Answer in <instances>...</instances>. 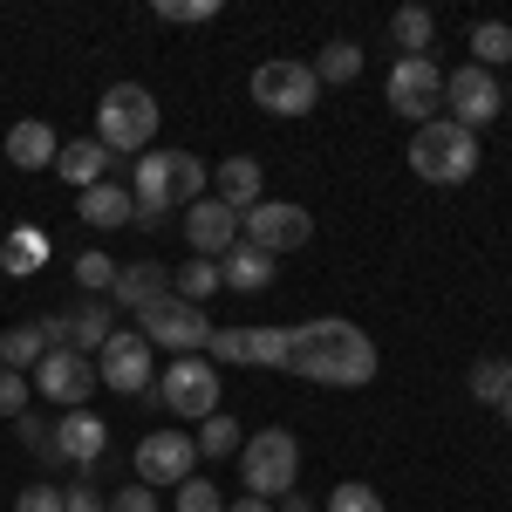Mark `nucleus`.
<instances>
[{
	"label": "nucleus",
	"instance_id": "obj_33",
	"mask_svg": "<svg viewBox=\"0 0 512 512\" xmlns=\"http://www.w3.org/2000/svg\"><path fill=\"white\" fill-rule=\"evenodd\" d=\"M246 362L253 369H287V328H246Z\"/></svg>",
	"mask_w": 512,
	"mask_h": 512
},
{
	"label": "nucleus",
	"instance_id": "obj_3",
	"mask_svg": "<svg viewBox=\"0 0 512 512\" xmlns=\"http://www.w3.org/2000/svg\"><path fill=\"white\" fill-rule=\"evenodd\" d=\"M158 96L144 89V82H110L103 89V103H96V144L117 158V151H151V137H158Z\"/></svg>",
	"mask_w": 512,
	"mask_h": 512
},
{
	"label": "nucleus",
	"instance_id": "obj_26",
	"mask_svg": "<svg viewBox=\"0 0 512 512\" xmlns=\"http://www.w3.org/2000/svg\"><path fill=\"white\" fill-rule=\"evenodd\" d=\"M41 260H48V239H41L35 226H14V233L0 239V267H7L14 280H28V274L41 267Z\"/></svg>",
	"mask_w": 512,
	"mask_h": 512
},
{
	"label": "nucleus",
	"instance_id": "obj_40",
	"mask_svg": "<svg viewBox=\"0 0 512 512\" xmlns=\"http://www.w3.org/2000/svg\"><path fill=\"white\" fill-rule=\"evenodd\" d=\"M14 424H21V437H28V451H35V458H55V431H48V424H41L35 410H21V417H14Z\"/></svg>",
	"mask_w": 512,
	"mask_h": 512
},
{
	"label": "nucleus",
	"instance_id": "obj_1",
	"mask_svg": "<svg viewBox=\"0 0 512 512\" xmlns=\"http://www.w3.org/2000/svg\"><path fill=\"white\" fill-rule=\"evenodd\" d=\"M376 369H383L376 342H369L355 321H342V315L294 321V328H287V376H301V383L362 390V383H376Z\"/></svg>",
	"mask_w": 512,
	"mask_h": 512
},
{
	"label": "nucleus",
	"instance_id": "obj_31",
	"mask_svg": "<svg viewBox=\"0 0 512 512\" xmlns=\"http://www.w3.org/2000/svg\"><path fill=\"white\" fill-rule=\"evenodd\" d=\"M472 55H478V69L499 76V62H512V28L506 21H478L472 28Z\"/></svg>",
	"mask_w": 512,
	"mask_h": 512
},
{
	"label": "nucleus",
	"instance_id": "obj_9",
	"mask_svg": "<svg viewBox=\"0 0 512 512\" xmlns=\"http://www.w3.org/2000/svg\"><path fill=\"white\" fill-rule=\"evenodd\" d=\"M28 390L41 396V403H55V410H89V396L103 390L96 383V362L76 349H48L35 362V376H28Z\"/></svg>",
	"mask_w": 512,
	"mask_h": 512
},
{
	"label": "nucleus",
	"instance_id": "obj_7",
	"mask_svg": "<svg viewBox=\"0 0 512 512\" xmlns=\"http://www.w3.org/2000/svg\"><path fill=\"white\" fill-rule=\"evenodd\" d=\"M239 239L280 260V253H294V246L315 239V219H308V205H294V198H260V205L239 212Z\"/></svg>",
	"mask_w": 512,
	"mask_h": 512
},
{
	"label": "nucleus",
	"instance_id": "obj_2",
	"mask_svg": "<svg viewBox=\"0 0 512 512\" xmlns=\"http://www.w3.org/2000/svg\"><path fill=\"white\" fill-rule=\"evenodd\" d=\"M130 198H137L130 226H164L171 205H198L205 198V164L192 151H144L137 178H130Z\"/></svg>",
	"mask_w": 512,
	"mask_h": 512
},
{
	"label": "nucleus",
	"instance_id": "obj_24",
	"mask_svg": "<svg viewBox=\"0 0 512 512\" xmlns=\"http://www.w3.org/2000/svg\"><path fill=\"white\" fill-rule=\"evenodd\" d=\"M390 41H396V55H431L437 48V14L431 7H396L390 14Z\"/></svg>",
	"mask_w": 512,
	"mask_h": 512
},
{
	"label": "nucleus",
	"instance_id": "obj_19",
	"mask_svg": "<svg viewBox=\"0 0 512 512\" xmlns=\"http://www.w3.org/2000/svg\"><path fill=\"white\" fill-rule=\"evenodd\" d=\"M76 212H82V226H103V233H117V226H130V219H137V198H130V185L103 178V185L76 192Z\"/></svg>",
	"mask_w": 512,
	"mask_h": 512
},
{
	"label": "nucleus",
	"instance_id": "obj_38",
	"mask_svg": "<svg viewBox=\"0 0 512 512\" xmlns=\"http://www.w3.org/2000/svg\"><path fill=\"white\" fill-rule=\"evenodd\" d=\"M35 403V390H28V376H14V369H0V417H21Z\"/></svg>",
	"mask_w": 512,
	"mask_h": 512
},
{
	"label": "nucleus",
	"instance_id": "obj_45",
	"mask_svg": "<svg viewBox=\"0 0 512 512\" xmlns=\"http://www.w3.org/2000/svg\"><path fill=\"white\" fill-rule=\"evenodd\" d=\"M499 417H506V431H512V396H506V403H499Z\"/></svg>",
	"mask_w": 512,
	"mask_h": 512
},
{
	"label": "nucleus",
	"instance_id": "obj_5",
	"mask_svg": "<svg viewBox=\"0 0 512 512\" xmlns=\"http://www.w3.org/2000/svg\"><path fill=\"white\" fill-rule=\"evenodd\" d=\"M294 478H301V444H294V431H260L239 444V485L253 492V499H287L294 492Z\"/></svg>",
	"mask_w": 512,
	"mask_h": 512
},
{
	"label": "nucleus",
	"instance_id": "obj_17",
	"mask_svg": "<svg viewBox=\"0 0 512 512\" xmlns=\"http://www.w3.org/2000/svg\"><path fill=\"white\" fill-rule=\"evenodd\" d=\"M185 239H192L198 260H226L239 246V212L226 198H198L192 212H185Z\"/></svg>",
	"mask_w": 512,
	"mask_h": 512
},
{
	"label": "nucleus",
	"instance_id": "obj_35",
	"mask_svg": "<svg viewBox=\"0 0 512 512\" xmlns=\"http://www.w3.org/2000/svg\"><path fill=\"white\" fill-rule=\"evenodd\" d=\"M158 21H178V28L219 21V0H158Z\"/></svg>",
	"mask_w": 512,
	"mask_h": 512
},
{
	"label": "nucleus",
	"instance_id": "obj_15",
	"mask_svg": "<svg viewBox=\"0 0 512 512\" xmlns=\"http://www.w3.org/2000/svg\"><path fill=\"white\" fill-rule=\"evenodd\" d=\"M117 328H110V301H76V308H62V315H48V342L55 349H76V355H96L110 342Z\"/></svg>",
	"mask_w": 512,
	"mask_h": 512
},
{
	"label": "nucleus",
	"instance_id": "obj_37",
	"mask_svg": "<svg viewBox=\"0 0 512 512\" xmlns=\"http://www.w3.org/2000/svg\"><path fill=\"white\" fill-rule=\"evenodd\" d=\"M205 362H212V369H219V362H246V328H212Z\"/></svg>",
	"mask_w": 512,
	"mask_h": 512
},
{
	"label": "nucleus",
	"instance_id": "obj_16",
	"mask_svg": "<svg viewBox=\"0 0 512 512\" xmlns=\"http://www.w3.org/2000/svg\"><path fill=\"white\" fill-rule=\"evenodd\" d=\"M103 451H110V424H103L96 410H62V417H55V465L89 472Z\"/></svg>",
	"mask_w": 512,
	"mask_h": 512
},
{
	"label": "nucleus",
	"instance_id": "obj_21",
	"mask_svg": "<svg viewBox=\"0 0 512 512\" xmlns=\"http://www.w3.org/2000/svg\"><path fill=\"white\" fill-rule=\"evenodd\" d=\"M55 151H62V144H55V130H48L41 117H21L14 130H7V164H21V171H48Z\"/></svg>",
	"mask_w": 512,
	"mask_h": 512
},
{
	"label": "nucleus",
	"instance_id": "obj_22",
	"mask_svg": "<svg viewBox=\"0 0 512 512\" xmlns=\"http://www.w3.org/2000/svg\"><path fill=\"white\" fill-rule=\"evenodd\" d=\"M55 349L48 342V321H14L7 335H0V369H14V376H35V362Z\"/></svg>",
	"mask_w": 512,
	"mask_h": 512
},
{
	"label": "nucleus",
	"instance_id": "obj_12",
	"mask_svg": "<svg viewBox=\"0 0 512 512\" xmlns=\"http://www.w3.org/2000/svg\"><path fill=\"white\" fill-rule=\"evenodd\" d=\"M444 110H451V123H465V130H485V123L506 110V89H499V76L492 69H478V62H465V69H451L444 76Z\"/></svg>",
	"mask_w": 512,
	"mask_h": 512
},
{
	"label": "nucleus",
	"instance_id": "obj_41",
	"mask_svg": "<svg viewBox=\"0 0 512 512\" xmlns=\"http://www.w3.org/2000/svg\"><path fill=\"white\" fill-rule=\"evenodd\" d=\"M110 512H158V492L151 485H123V492H110Z\"/></svg>",
	"mask_w": 512,
	"mask_h": 512
},
{
	"label": "nucleus",
	"instance_id": "obj_10",
	"mask_svg": "<svg viewBox=\"0 0 512 512\" xmlns=\"http://www.w3.org/2000/svg\"><path fill=\"white\" fill-rule=\"evenodd\" d=\"M253 103L267 117H308L321 103V82H315L308 62H260L253 69Z\"/></svg>",
	"mask_w": 512,
	"mask_h": 512
},
{
	"label": "nucleus",
	"instance_id": "obj_32",
	"mask_svg": "<svg viewBox=\"0 0 512 512\" xmlns=\"http://www.w3.org/2000/svg\"><path fill=\"white\" fill-rule=\"evenodd\" d=\"M76 287H82V294H96V301H110V287H117V260H110V253H76Z\"/></svg>",
	"mask_w": 512,
	"mask_h": 512
},
{
	"label": "nucleus",
	"instance_id": "obj_30",
	"mask_svg": "<svg viewBox=\"0 0 512 512\" xmlns=\"http://www.w3.org/2000/svg\"><path fill=\"white\" fill-rule=\"evenodd\" d=\"M472 396L478 403H506L512 396V355H485V362H472Z\"/></svg>",
	"mask_w": 512,
	"mask_h": 512
},
{
	"label": "nucleus",
	"instance_id": "obj_34",
	"mask_svg": "<svg viewBox=\"0 0 512 512\" xmlns=\"http://www.w3.org/2000/svg\"><path fill=\"white\" fill-rule=\"evenodd\" d=\"M328 512H383V492H376V485H362V478H349V485H335V492H328Z\"/></svg>",
	"mask_w": 512,
	"mask_h": 512
},
{
	"label": "nucleus",
	"instance_id": "obj_29",
	"mask_svg": "<svg viewBox=\"0 0 512 512\" xmlns=\"http://www.w3.org/2000/svg\"><path fill=\"white\" fill-rule=\"evenodd\" d=\"M198 458H233L239 444H246V431H239L233 417H226V410H212V417H205V424H198Z\"/></svg>",
	"mask_w": 512,
	"mask_h": 512
},
{
	"label": "nucleus",
	"instance_id": "obj_43",
	"mask_svg": "<svg viewBox=\"0 0 512 512\" xmlns=\"http://www.w3.org/2000/svg\"><path fill=\"white\" fill-rule=\"evenodd\" d=\"M226 512H274V506H267V499H253V492H246V499H233V506H226Z\"/></svg>",
	"mask_w": 512,
	"mask_h": 512
},
{
	"label": "nucleus",
	"instance_id": "obj_28",
	"mask_svg": "<svg viewBox=\"0 0 512 512\" xmlns=\"http://www.w3.org/2000/svg\"><path fill=\"white\" fill-rule=\"evenodd\" d=\"M308 69H315V82L342 89V82H355V76H362V48H355V41H328V48H321L315 62H308Z\"/></svg>",
	"mask_w": 512,
	"mask_h": 512
},
{
	"label": "nucleus",
	"instance_id": "obj_39",
	"mask_svg": "<svg viewBox=\"0 0 512 512\" xmlns=\"http://www.w3.org/2000/svg\"><path fill=\"white\" fill-rule=\"evenodd\" d=\"M62 512H110V492H96L89 478H76V485L62 492Z\"/></svg>",
	"mask_w": 512,
	"mask_h": 512
},
{
	"label": "nucleus",
	"instance_id": "obj_11",
	"mask_svg": "<svg viewBox=\"0 0 512 512\" xmlns=\"http://www.w3.org/2000/svg\"><path fill=\"white\" fill-rule=\"evenodd\" d=\"M96 383H110L123 396H144L158 383V349L137 335V328H117L103 349H96Z\"/></svg>",
	"mask_w": 512,
	"mask_h": 512
},
{
	"label": "nucleus",
	"instance_id": "obj_36",
	"mask_svg": "<svg viewBox=\"0 0 512 512\" xmlns=\"http://www.w3.org/2000/svg\"><path fill=\"white\" fill-rule=\"evenodd\" d=\"M178 512H226V499H219L212 478H185L178 485Z\"/></svg>",
	"mask_w": 512,
	"mask_h": 512
},
{
	"label": "nucleus",
	"instance_id": "obj_18",
	"mask_svg": "<svg viewBox=\"0 0 512 512\" xmlns=\"http://www.w3.org/2000/svg\"><path fill=\"white\" fill-rule=\"evenodd\" d=\"M164 294H171V267H158V260H130V267H117L110 308H130V315H144L151 301H164Z\"/></svg>",
	"mask_w": 512,
	"mask_h": 512
},
{
	"label": "nucleus",
	"instance_id": "obj_8",
	"mask_svg": "<svg viewBox=\"0 0 512 512\" xmlns=\"http://www.w3.org/2000/svg\"><path fill=\"white\" fill-rule=\"evenodd\" d=\"M137 335H144L151 349H164V355H205L212 321H205V308L178 301V294H164V301H151V308L137 315Z\"/></svg>",
	"mask_w": 512,
	"mask_h": 512
},
{
	"label": "nucleus",
	"instance_id": "obj_27",
	"mask_svg": "<svg viewBox=\"0 0 512 512\" xmlns=\"http://www.w3.org/2000/svg\"><path fill=\"white\" fill-rule=\"evenodd\" d=\"M219 287H226V280H219V260H185V267H171V294H178V301H212V294H219Z\"/></svg>",
	"mask_w": 512,
	"mask_h": 512
},
{
	"label": "nucleus",
	"instance_id": "obj_4",
	"mask_svg": "<svg viewBox=\"0 0 512 512\" xmlns=\"http://www.w3.org/2000/svg\"><path fill=\"white\" fill-rule=\"evenodd\" d=\"M410 171H417L424 185H465L478 171V137L451 117L417 123V137H410Z\"/></svg>",
	"mask_w": 512,
	"mask_h": 512
},
{
	"label": "nucleus",
	"instance_id": "obj_42",
	"mask_svg": "<svg viewBox=\"0 0 512 512\" xmlns=\"http://www.w3.org/2000/svg\"><path fill=\"white\" fill-rule=\"evenodd\" d=\"M14 512H62V492H55V485H28V492L14 499Z\"/></svg>",
	"mask_w": 512,
	"mask_h": 512
},
{
	"label": "nucleus",
	"instance_id": "obj_14",
	"mask_svg": "<svg viewBox=\"0 0 512 512\" xmlns=\"http://www.w3.org/2000/svg\"><path fill=\"white\" fill-rule=\"evenodd\" d=\"M198 465V444L185 431H158V437H137V485H185Z\"/></svg>",
	"mask_w": 512,
	"mask_h": 512
},
{
	"label": "nucleus",
	"instance_id": "obj_20",
	"mask_svg": "<svg viewBox=\"0 0 512 512\" xmlns=\"http://www.w3.org/2000/svg\"><path fill=\"white\" fill-rule=\"evenodd\" d=\"M55 178H69L76 192H89V185H103V178H110V151H103L96 137H76V144H62V151H55Z\"/></svg>",
	"mask_w": 512,
	"mask_h": 512
},
{
	"label": "nucleus",
	"instance_id": "obj_44",
	"mask_svg": "<svg viewBox=\"0 0 512 512\" xmlns=\"http://www.w3.org/2000/svg\"><path fill=\"white\" fill-rule=\"evenodd\" d=\"M280 512H315V499H294V492H287V499H280Z\"/></svg>",
	"mask_w": 512,
	"mask_h": 512
},
{
	"label": "nucleus",
	"instance_id": "obj_25",
	"mask_svg": "<svg viewBox=\"0 0 512 512\" xmlns=\"http://www.w3.org/2000/svg\"><path fill=\"white\" fill-rule=\"evenodd\" d=\"M219 198H226L233 212L260 205V198H267V185H260V158H226L219 164Z\"/></svg>",
	"mask_w": 512,
	"mask_h": 512
},
{
	"label": "nucleus",
	"instance_id": "obj_6",
	"mask_svg": "<svg viewBox=\"0 0 512 512\" xmlns=\"http://www.w3.org/2000/svg\"><path fill=\"white\" fill-rule=\"evenodd\" d=\"M144 396H151L158 410H171V417L205 424V417L219 410V369H212L205 355H171V362H164V383H151Z\"/></svg>",
	"mask_w": 512,
	"mask_h": 512
},
{
	"label": "nucleus",
	"instance_id": "obj_13",
	"mask_svg": "<svg viewBox=\"0 0 512 512\" xmlns=\"http://www.w3.org/2000/svg\"><path fill=\"white\" fill-rule=\"evenodd\" d=\"M390 110L410 123H437V110H444V76H437L431 55H403L390 69Z\"/></svg>",
	"mask_w": 512,
	"mask_h": 512
},
{
	"label": "nucleus",
	"instance_id": "obj_23",
	"mask_svg": "<svg viewBox=\"0 0 512 512\" xmlns=\"http://www.w3.org/2000/svg\"><path fill=\"white\" fill-rule=\"evenodd\" d=\"M219 280H226L233 294H260V287L274 280V253H260V246H246V239H239L233 253L219 260Z\"/></svg>",
	"mask_w": 512,
	"mask_h": 512
}]
</instances>
